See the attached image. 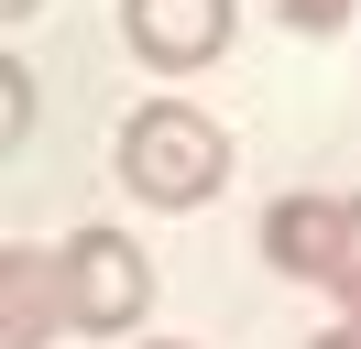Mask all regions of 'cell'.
<instances>
[{"label":"cell","mask_w":361,"mask_h":349,"mask_svg":"<svg viewBox=\"0 0 361 349\" xmlns=\"http://www.w3.org/2000/svg\"><path fill=\"white\" fill-rule=\"evenodd\" d=\"M350 11H361V0H285L295 33H329V22H350Z\"/></svg>","instance_id":"52a82bcc"},{"label":"cell","mask_w":361,"mask_h":349,"mask_svg":"<svg viewBox=\"0 0 361 349\" xmlns=\"http://www.w3.org/2000/svg\"><path fill=\"white\" fill-rule=\"evenodd\" d=\"M55 273H66V327H88V338H121V327L154 305V262H142L121 229L55 240Z\"/></svg>","instance_id":"3957f363"},{"label":"cell","mask_w":361,"mask_h":349,"mask_svg":"<svg viewBox=\"0 0 361 349\" xmlns=\"http://www.w3.org/2000/svg\"><path fill=\"white\" fill-rule=\"evenodd\" d=\"M263 262H285L295 284L339 295V317H361V196H285L263 218Z\"/></svg>","instance_id":"7a4b0ae2"},{"label":"cell","mask_w":361,"mask_h":349,"mask_svg":"<svg viewBox=\"0 0 361 349\" xmlns=\"http://www.w3.org/2000/svg\"><path fill=\"white\" fill-rule=\"evenodd\" d=\"M55 327H66V273H55V251L11 240L0 251V349H44Z\"/></svg>","instance_id":"5b68a950"},{"label":"cell","mask_w":361,"mask_h":349,"mask_svg":"<svg viewBox=\"0 0 361 349\" xmlns=\"http://www.w3.org/2000/svg\"><path fill=\"white\" fill-rule=\"evenodd\" d=\"M230 0H121V33H132L142 65H164V77H197L208 55H230Z\"/></svg>","instance_id":"277c9868"},{"label":"cell","mask_w":361,"mask_h":349,"mask_svg":"<svg viewBox=\"0 0 361 349\" xmlns=\"http://www.w3.org/2000/svg\"><path fill=\"white\" fill-rule=\"evenodd\" d=\"M164 349H186V338H164Z\"/></svg>","instance_id":"30bf717a"},{"label":"cell","mask_w":361,"mask_h":349,"mask_svg":"<svg viewBox=\"0 0 361 349\" xmlns=\"http://www.w3.org/2000/svg\"><path fill=\"white\" fill-rule=\"evenodd\" d=\"M307 349H361V317H339L329 338H307Z\"/></svg>","instance_id":"ba28073f"},{"label":"cell","mask_w":361,"mask_h":349,"mask_svg":"<svg viewBox=\"0 0 361 349\" xmlns=\"http://www.w3.org/2000/svg\"><path fill=\"white\" fill-rule=\"evenodd\" d=\"M219 174H230V142H219V120H208V109L154 99V109H132V120H121V186H132L142 208H208V196H219Z\"/></svg>","instance_id":"6da1fadb"},{"label":"cell","mask_w":361,"mask_h":349,"mask_svg":"<svg viewBox=\"0 0 361 349\" xmlns=\"http://www.w3.org/2000/svg\"><path fill=\"white\" fill-rule=\"evenodd\" d=\"M0 11H11V22H33V11H44V0H0Z\"/></svg>","instance_id":"9c48e42d"},{"label":"cell","mask_w":361,"mask_h":349,"mask_svg":"<svg viewBox=\"0 0 361 349\" xmlns=\"http://www.w3.org/2000/svg\"><path fill=\"white\" fill-rule=\"evenodd\" d=\"M23 131H33V77L0 65V142H23Z\"/></svg>","instance_id":"8992f818"}]
</instances>
